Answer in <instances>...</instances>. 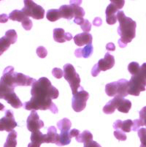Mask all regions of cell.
Masks as SVG:
<instances>
[{
  "label": "cell",
  "mask_w": 146,
  "mask_h": 147,
  "mask_svg": "<svg viewBox=\"0 0 146 147\" xmlns=\"http://www.w3.org/2000/svg\"><path fill=\"white\" fill-rule=\"evenodd\" d=\"M14 81L16 86H31V85H33V84L35 82L36 80L34 78H32L27 76H25L23 73H15Z\"/></svg>",
  "instance_id": "obj_12"
},
{
  "label": "cell",
  "mask_w": 146,
  "mask_h": 147,
  "mask_svg": "<svg viewBox=\"0 0 146 147\" xmlns=\"http://www.w3.org/2000/svg\"><path fill=\"white\" fill-rule=\"evenodd\" d=\"M80 131L78 129H72V130L69 131V135H70L71 138L72 137H75V138H77V136L80 135Z\"/></svg>",
  "instance_id": "obj_41"
},
{
  "label": "cell",
  "mask_w": 146,
  "mask_h": 147,
  "mask_svg": "<svg viewBox=\"0 0 146 147\" xmlns=\"http://www.w3.org/2000/svg\"><path fill=\"white\" fill-rule=\"evenodd\" d=\"M132 108V102L130 100H126L120 95L115 96L112 100L104 105L103 112L106 114H112L117 109L119 112L127 113Z\"/></svg>",
  "instance_id": "obj_3"
},
{
  "label": "cell",
  "mask_w": 146,
  "mask_h": 147,
  "mask_svg": "<svg viewBox=\"0 0 146 147\" xmlns=\"http://www.w3.org/2000/svg\"><path fill=\"white\" fill-rule=\"evenodd\" d=\"M40 130L34 131L31 135V143H29L28 147H40L41 144L45 143V137Z\"/></svg>",
  "instance_id": "obj_15"
},
{
  "label": "cell",
  "mask_w": 146,
  "mask_h": 147,
  "mask_svg": "<svg viewBox=\"0 0 146 147\" xmlns=\"http://www.w3.org/2000/svg\"><path fill=\"white\" fill-rule=\"evenodd\" d=\"M5 35L7 36L9 38L12 40V41L13 42V43L16 42L17 40V38H18V35H17V33H16L14 29H10V30H8L7 32H6L5 33Z\"/></svg>",
  "instance_id": "obj_33"
},
{
  "label": "cell",
  "mask_w": 146,
  "mask_h": 147,
  "mask_svg": "<svg viewBox=\"0 0 146 147\" xmlns=\"http://www.w3.org/2000/svg\"><path fill=\"white\" fill-rule=\"evenodd\" d=\"M118 81L110 83L105 86V92L109 97H115L117 95Z\"/></svg>",
  "instance_id": "obj_23"
},
{
  "label": "cell",
  "mask_w": 146,
  "mask_h": 147,
  "mask_svg": "<svg viewBox=\"0 0 146 147\" xmlns=\"http://www.w3.org/2000/svg\"><path fill=\"white\" fill-rule=\"evenodd\" d=\"M61 13V18H66V19L70 20L75 17V13L73 7L71 5H62L59 9Z\"/></svg>",
  "instance_id": "obj_18"
},
{
  "label": "cell",
  "mask_w": 146,
  "mask_h": 147,
  "mask_svg": "<svg viewBox=\"0 0 146 147\" xmlns=\"http://www.w3.org/2000/svg\"><path fill=\"white\" fill-rule=\"evenodd\" d=\"M22 26L24 27V29L25 30H30L32 28V26H33V24H32V21L29 19V18H26V19L24 20L22 23Z\"/></svg>",
  "instance_id": "obj_36"
},
{
  "label": "cell",
  "mask_w": 146,
  "mask_h": 147,
  "mask_svg": "<svg viewBox=\"0 0 146 147\" xmlns=\"http://www.w3.org/2000/svg\"><path fill=\"white\" fill-rule=\"evenodd\" d=\"M71 136L69 135V132H61L59 137L58 141L56 143V145L59 146H64L68 145L71 142Z\"/></svg>",
  "instance_id": "obj_21"
},
{
  "label": "cell",
  "mask_w": 146,
  "mask_h": 147,
  "mask_svg": "<svg viewBox=\"0 0 146 147\" xmlns=\"http://www.w3.org/2000/svg\"><path fill=\"white\" fill-rule=\"evenodd\" d=\"M85 19H84L83 18H75L74 22L76 24H78L80 25V26H81V25L85 22Z\"/></svg>",
  "instance_id": "obj_44"
},
{
  "label": "cell",
  "mask_w": 146,
  "mask_h": 147,
  "mask_svg": "<svg viewBox=\"0 0 146 147\" xmlns=\"http://www.w3.org/2000/svg\"><path fill=\"white\" fill-rule=\"evenodd\" d=\"M36 53L40 58H45L48 55V51H47L46 49L43 46H40V47L37 48Z\"/></svg>",
  "instance_id": "obj_34"
},
{
  "label": "cell",
  "mask_w": 146,
  "mask_h": 147,
  "mask_svg": "<svg viewBox=\"0 0 146 147\" xmlns=\"http://www.w3.org/2000/svg\"><path fill=\"white\" fill-rule=\"evenodd\" d=\"M137 134L141 141L140 147H146V128H140L137 131Z\"/></svg>",
  "instance_id": "obj_31"
},
{
  "label": "cell",
  "mask_w": 146,
  "mask_h": 147,
  "mask_svg": "<svg viewBox=\"0 0 146 147\" xmlns=\"http://www.w3.org/2000/svg\"><path fill=\"white\" fill-rule=\"evenodd\" d=\"M111 4H110L107 7L106 10H105V13H106V21L109 25L115 24L117 22V14L119 10L123 8L125 2L122 1V0H118V1H111Z\"/></svg>",
  "instance_id": "obj_9"
},
{
  "label": "cell",
  "mask_w": 146,
  "mask_h": 147,
  "mask_svg": "<svg viewBox=\"0 0 146 147\" xmlns=\"http://www.w3.org/2000/svg\"><path fill=\"white\" fill-rule=\"evenodd\" d=\"M114 136L120 141H125L127 137L125 133H124L121 129H116L114 131Z\"/></svg>",
  "instance_id": "obj_32"
},
{
  "label": "cell",
  "mask_w": 146,
  "mask_h": 147,
  "mask_svg": "<svg viewBox=\"0 0 146 147\" xmlns=\"http://www.w3.org/2000/svg\"><path fill=\"white\" fill-rule=\"evenodd\" d=\"M106 49L108 51H113L116 50V46L112 42H109V43L107 44L106 45Z\"/></svg>",
  "instance_id": "obj_43"
},
{
  "label": "cell",
  "mask_w": 146,
  "mask_h": 147,
  "mask_svg": "<svg viewBox=\"0 0 146 147\" xmlns=\"http://www.w3.org/2000/svg\"><path fill=\"white\" fill-rule=\"evenodd\" d=\"M53 39L57 42H64L72 39V36L70 33L65 32V31L61 28H57L53 30Z\"/></svg>",
  "instance_id": "obj_13"
},
{
  "label": "cell",
  "mask_w": 146,
  "mask_h": 147,
  "mask_svg": "<svg viewBox=\"0 0 146 147\" xmlns=\"http://www.w3.org/2000/svg\"><path fill=\"white\" fill-rule=\"evenodd\" d=\"M5 109V105H2V103H0V111H3Z\"/></svg>",
  "instance_id": "obj_47"
},
{
  "label": "cell",
  "mask_w": 146,
  "mask_h": 147,
  "mask_svg": "<svg viewBox=\"0 0 146 147\" xmlns=\"http://www.w3.org/2000/svg\"><path fill=\"white\" fill-rule=\"evenodd\" d=\"M94 51V47L92 44L85 45L83 49H78L75 50V54L77 57H83V58H88L92 55Z\"/></svg>",
  "instance_id": "obj_17"
},
{
  "label": "cell",
  "mask_w": 146,
  "mask_h": 147,
  "mask_svg": "<svg viewBox=\"0 0 146 147\" xmlns=\"http://www.w3.org/2000/svg\"><path fill=\"white\" fill-rule=\"evenodd\" d=\"M129 81L126 79H120L118 81L117 95L124 97L128 95Z\"/></svg>",
  "instance_id": "obj_19"
},
{
  "label": "cell",
  "mask_w": 146,
  "mask_h": 147,
  "mask_svg": "<svg viewBox=\"0 0 146 147\" xmlns=\"http://www.w3.org/2000/svg\"><path fill=\"white\" fill-rule=\"evenodd\" d=\"M64 77L69 83L73 95L77 92L80 87V78L75 69L71 64H66L64 66Z\"/></svg>",
  "instance_id": "obj_4"
},
{
  "label": "cell",
  "mask_w": 146,
  "mask_h": 147,
  "mask_svg": "<svg viewBox=\"0 0 146 147\" xmlns=\"http://www.w3.org/2000/svg\"><path fill=\"white\" fill-rule=\"evenodd\" d=\"M2 53H0V56L2 55Z\"/></svg>",
  "instance_id": "obj_48"
},
{
  "label": "cell",
  "mask_w": 146,
  "mask_h": 147,
  "mask_svg": "<svg viewBox=\"0 0 146 147\" xmlns=\"http://www.w3.org/2000/svg\"><path fill=\"white\" fill-rule=\"evenodd\" d=\"M140 73L142 76L145 78L146 80V63H144L141 67H140Z\"/></svg>",
  "instance_id": "obj_42"
},
{
  "label": "cell",
  "mask_w": 146,
  "mask_h": 147,
  "mask_svg": "<svg viewBox=\"0 0 146 147\" xmlns=\"http://www.w3.org/2000/svg\"><path fill=\"white\" fill-rule=\"evenodd\" d=\"M89 98V94L85 92L82 86L80 90L73 95L72 99V107L75 112H80L83 111L86 106L87 100Z\"/></svg>",
  "instance_id": "obj_8"
},
{
  "label": "cell",
  "mask_w": 146,
  "mask_h": 147,
  "mask_svg": "<svg viewBox=\"0 0 146 147\" xmlns=\"http://www.w3.org/2000/svg\"><path fill=\"white\" fill-rule=\"evenodd\" d=\"M74 42L78 46L87 45L89 44H92L93 37L90 33L83 32L77 34L74 37Z\"/></svg>",
  "instance_id": "obj_14"
},
{
  "label": "cell",
  "mask_w": 146,
  "mask_h": 147,
  "mask_svg": "<svg viewBox=\"0 0 146 147\" xmlns=\"http://www.w3.org/2000/svg\"><path fill=\"white\" fill-rule=\"evenodd\" d=\"M146 80L141 73L132 76L129 81L128 94L130 95L139 96L141 92L145 91Z\"/></svg>",
  "instance_id": "obj_5"
},
{
  "label": "cell",
  "mask_w": 146,
  "mask_h": 147,
  "mask_svg": "<svg viewBox=\"0 0 146 147\" xmlns=\"http://www.w3.org/2000/svg\"><path fill=\"white\" fill-rule=\"evenodd\" d=\"M115 65V58L113 56L107 53L103 59L99 60L98 63L94 66L92 70V75L94 77H96L101 71H107L112 68Z\"/></svg>",
  "instance_id": "obj_7"
},
{
  "label": "cell",
  "mask_w": 146,
  "mask_h": 147,
  "mask_svg": "<svg viewBox=\"0 0 146 147\" xmlns=\"http://www.w3.org/2000/svg\"><path fill=\"white\" fill-rule=\"evenodd\" d=\"M45 143L46 144H56L58 141L59 135L57 133V130L55 127L51 126L48 129L47 134L44 135Z\"/></svg>",
  "instance_id": "obj_16"
},
{
  "label": "cell",
  "mask_w": 146,
  "mask_h": 147,
  "mask_svg": "<svg viewBox=\"0 0 146 147\" xmlns=\"http://www.w3.org/2000/svg\"><path fill=\"white\" fill-rule=\"evenodd\" d=\"M132 127H133V121L131 119H127L126 121H122L120 129L124 133H130L132 130Z\"/></svg>",
  "instance_id": "obj_29"
},
{
  "label": "cell",
  "mask_w": 146,
  "mask_h": 147,
  "mask_svg": "<svg viewBox=\"0 0 146 147\" xmlns=\"http://www.w3.org/2000/svg\"><path fill=\"white\" fill-rule=\"evenodd\" d=\"M24 7L22 9L24 13L28 17H32L34 19H42L45 16V10L42 7L37 5L33 1H24Z\"/></svg>",
  "instance_id": "obj_6"
},
{
  "label": "cell",
  "mask_w": 146,
  "mask_h": 147,
  "mask_svg": "<svg viewBox=\"0 0 146 147\" xmlns=\"http://www.w3.org/2000/svg\"><path fill=\"white\" fill-rule=\"evenodd\" d=\"M17 133L16 131H11L7 138L6 142H5L4 147H16L17 146Z\"/></svg>",
  "instance_id": "obj_22"
},
{
  "label": "cell",
  "mask_w": 146,
  "mask_h": 147,
  "mask_svg": "<svg viewBox=\"0 0 146 147\" xmlns=\"http://www.w3.org/2000/svg\"><path fill=\"white\" fill-rule=\"evenodd\" d=\"M27 18H29V17H28L24 13V12L22 10H13L12 13H10V15H9V18L11 19L12 21H20V22L21 23Z\"/></svg>",
  "instance_id": "obj_20"
},
{
  "label": "cell",
  "mask_w": 146,
  "mask_h": 147,
  "mask_svg": "<svg viewBox=\"0 0 146 147\" xmlns=\"http://www.w3.org/2000/svg\"><path fill=\"white\" fill-rule=\"evenodd\" d=\"M128 70L132 76L138 74L140 72V67L136 61H132L128 65Z\"/></svg>",
  "instance_id": "obj_30"
},
{
  "label": "cell",
  "mask_w": 146,
  "mask_h": 147,
  "mask_svg": "<svg viewBox=\"0 0 146 147\" xmlns=\"http://www.w3.org/2000/svg\"><path fill=\"white\" fill-rule=\"evenodd\" d=\"M26 123H27V129L32 133L34 131L40 130V129L44 127V122L40 119L39 115L34 110L32 111L30 115L28 117Z\"/></svg>",
  "instance_id": "obj_11"
},
{
  "label": "cell",
  "mask_w": 146,
  "mask_h": 147,
  "mask_svg": "<svg viewBox=\"0 0 146 147\" xmlns=\"http://www.w3.org/2000/svg\"><path fill=\"white\" fill-rule=\"evenodd\" d=\"M8 18H9V17H7V16L6 14L0 15V23L7 22Z\"/></svg>",
  "instance_id": "obj_45"
},
{
  "label": "cell",
  "mask_w": 146,
  "mask_h": 147,
  "mask_svg": "<svg viewBox=\"0 0 146 147\" xmlns=\"http://www.w3.org/2000/svg\"><path fill=\"white\" fill-rule=\"evenodd\" d=\"M47 19L51 22H55L61 18V13L59 9H51L47 12Z\"/></svg>",
  "instance_id": "obj_27"
},
{
  "label": "cell",
  "mask_w": 146,
  "mask_h": 147,
  "mask_svg": "<svg viewBox=\"0 0 146 147\" xmlns=\"http://www.w3.org/2000/svg\"><path fill=\"white\" fill-rule=\"evenodd\" d=\"M144 126L143 123L141 120L139 119H135L133 121V127H132V130L133 131H138L140 129V127Z\"/></svg>",
  "instance_id": "obj_37"
},
{
  "label": "cell",
  "mask_w": 146,
  "mask_h": 147,
  "mask_svg": "<svg viewBox=\"0 0 146 147\" xmlns=\"http://www.w3.org/2000/svg\"><path fill=\"white\" fill-rule=\"evenodd\" d=\"M75 140L79 143H85L88 142L93 140V135L92 134L90 131L85 130L82 133H80L77 138H75Z\"/></svg>",
  "instance_id": "obj_26"
},
{
  "label": "cell",
  "mask_w": 146,
  "mask_h": 147,
  "mask_svg": "<svg viewBox=\"0 0 146 147\" xmlns=\"http://www.w3.org/2000/svg\"><path fill=\"white\" fill-rule=\"evenodd\" d=\"M52 74H53V76L56 78L60 79V78H62L63 76H64V71H63L62 69H60V68L55 67L52 69Z\"/></svg>",
  "instance_id": "obj_35"
},
{
  "label": "cell",
  "mask_w": 146,
  "mask_h": 147,
  "mask_svg": "<svg viewBox=\"0 0 146 147\" xmlns=\"http://www.w3.org/2000/svg\"><path fill=\"white\" fill-rule=\"evenodd\" d=\"M17 123L15 121L13 112L10 110L5 111V116L0 119V131H7L10 133L17 127Z\"/></svg>",
  "instance_id": "obj_10"
},
{
  "label": "cell",
  "mask_w": 146,
  "mask_h": 147,
  "mask_svg": "<svg viewBox=\"0 0 146 147\" xmlns=\"http://www.w3.org/2000/svg\"><path fill=\"white\" fill-rule=\"evenodd\" d=\"M97 23H99V24H100V25L102 24V19H100V18H95V19L94 20L93 24L95 25V26H98V24H97Z\"/></svg>",
  "instance_id": "obj_46"
},
{
  "label": "cell",
  "mask_w": 146,
  "mask_h": 147,
  "mask_svg": "<svg viewBox=\"0 0 146 147\" xmlns=\"http://www.w3.org/2000/svg\"><path fill=\"white\" fill-rule=\"evenodd\" d=\"M31 94V100L24 104L26 110H50L55 114L58 113V108L52 100L58 98L59 92L48 78L42 77L36 81L32 85Z\"/></svg>",
  "instance_id": "obj_1"
},
{
  "label": "cell",
  "mask_w": 146,
  "mask_h": 147,
  "mask_svg": "<svg viewBox=\"0 0 146 147\" xmlns=\"http://www.w3.org/2000/svg\"><path fill=\"white\" fill-rule=\"evenodd\" d=\"M116 16L119 22L118 33L120 37L118 42L120 48H124L127 44L132 42L136 36L137 24L132 18L126 16L122 10H119Z\"/></svg>",
  "instance_id": "obj_2"
},
{
  "label": "cell",
  "mask_w": 146,
  "mask_h": 147,
  "mask_svg": "<svg viewBox=\"0 0 146 147\" xmlns=\"http://www.w3.org/2000/svg\"><path fill=\"white\" fill-rule=\"evenodd\" d=\"M83 147H102L100 144L94 141H90L84 144Z\"/></svg>",
  "instance_id": "obj_40"
},
{
  "label": "cell",
  "mask_w": 146,
  "mask_h": 147,
  "mask_svg": "<svg viewBox=\"0 0 146 147\" xmlns=\"http://www.w3.org/2000/svg\"><path fill=\"white\" fill-rule=\"evenodd\" d=\"M57 127L61 130V132H69L72 127V123L69 119L64 118L58 121Z\"/></svg>",
  "instance_id": "obj_24"
},
{
  "label": "cell",
  "mask_w": 146,
  "mask_h": 147,
  "mask_svg": "<svg viewBox=\"0 0 146 147\" xmlns=\"http://www.w3.org/2000/svg\"><path fill=\"white\" fill-rule=\"evenodd\" d=\"M80 26H81L82 30L87 33H88V32H90L91 29H92V24H91L87 19L85 20V22H84Z\"/></svg>",
  "instance_id": "obj_38"
},
{
  "label": "cell",
  "mask_w": 146,
  "mask_h": 147,
  "mask_svg": "<svg viewBox=\"0 0 146 147\" xmlns=\"http://www.w3.org/2000/svg\"><path fill=\"white\" fill-rule=\"evenodd\" d=\"M10 44H14L10 38L5 35V37L0 38V53H3L5 51L10 47Z\"/></svg>",
  "instance_id": "obj_28"
},
{
  "label": "cell",
  "mask_w": 146,
  "mask_h": 147,
  "mask_svg": "<svg viewBox=\"0 0 146 147\" xmlns=\"http://www.w3.org/2000/svg\"><path fill=\"white\" fill-rule=\"evenodd\" d=\"M76 3H77V1H71L70 2V5H72L73 10H74V18H83L85 16V11H84L83 8L80 6V4Z\"/></svg>",
  "instance_id": "obj_25"
},
{
  "label": "cell",
  "mask_w": 146,
  "mask_h": 147,
  "mask_svg": "<svg viewBox=\"0 0 146 147\" xmlns=\"http://www.w3.org/2000/svg\"><path fill=\"white\" fill-rule=\"evenodd\" d=\"M140 119L143 121V125L146 127V106L142 108L140 111Z\"/></svg>",
  "instance_id": "obj_39"
}]
</instances>
